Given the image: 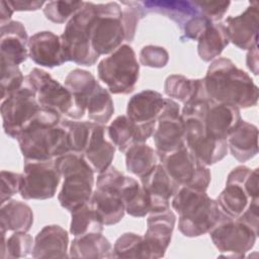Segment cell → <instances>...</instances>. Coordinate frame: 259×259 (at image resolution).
Listing matches in <instances>:
<instances>
[{"mask_svg": "<svg viewBox=\"0 0 259 259\" xmlns=\"http://www.w3.org/2000/svg\"><path fill=\"white\" fill-rule=\"evenodd\" d=\"M61 173L55 160L24 161L19 194L25 200H45L55 196Z\"/></svg>", "mask_w": 259, "mask_h": 259, "instance_id": "cell-12", "label": "cell"}, {"mask_svg": "<svg viewBox=\"0 0 259 259\" xmlns=\"http://www.w3.org/2000/svg\"><path fill=\"white\" fill-rule=\"evenodd\" d=\"M97 74L111 94L132 93L139 80L140 65L134 49L123 44L97 65Z\"/></svg>", "mask_w": 259, "mask_h": 259, "instance_id": "cell-7", "label": "cell"}, {"mask_svg": "<svg viewBox=\"0 0 259 259\" xmlns=\"http://www.w3.org/2000/svg\"><path fill=\"white\" fill-rule=\"evenodd\" d=\"M246 64L248 69L255 75H258V46L253 47L248 51L246 56Z\"/></svg>", "mask_w": 259, "mask_h": 259, "instance_id": "cell-49", "label": "cell"}, {"mask_svg": "<svg viewBox=\"0 0 259 259\" xmlns=\"http://www.w3.org/2000/svg\"><path fill=\"white\" fill-rule=\"evenodd\" d=\"M159 162L179 186L206 190L210 183L208 166L198 161L186 145L170 154L159 156Z\"/></svg>", "mask_w": 259, "mask_h": 259, "instance_id": "cell-11", "label": "cell"}, {"mask_svg": "<svg viewBox=\"0 0 259 259\" xmlns=\"http://www.w3.org/2000/svg\"><path fill=\"white\" fill-rule=\"evenodd\" d=\"M104 225L90 201L71 211L70 233L74 237H80L92 233H102Z\"/></svg>", "mask_w": 259, "mask_h": 259, "instance_id": "cell-35", "label": "cell"}, {"mask_svg": "<svg viewBox=\"0 0 259 259\" xmlns=\"http://www.w3.org/2000/svg\"><path fill=\"white\" fill-rule=\"evenodd\" d=\"M63 180L58 194L61 206L68 211L90 201L94 186V171L80 154L69 152L55 159Z\"/></svg>", "mask_w": 259, "mask_h": 259, "instance_id": "cell-5", "label": "cell"}, {"mask_svg": "<svg viewBox=\"0 0 259 259\" xmlns=\"http://www.w3.org/2000/svg\"><path fill=\"white\" fill-rule=\"evenodd\" d=\"M230 44L227 28L224 23H212L198 38L197 53L203 62H212Z\"/></svg>", "mask_w": 259, "mask_h": 259, "instance_id": "cell-33", "label": "cell"}, {"mask_svg": "<svg viewBox=\"0 0 259 259\" xmlns=\"http://www.w3.org/2000/svg\"><path fill=\"white\" fill-rule=\"evenodd\" d=\"M24 78L25 76L21 73L18 65L1 58V101L22 88L24 85Z\"/></svg>", "mask_w": 259, "mask_h": 259, "instance_id": "cell-41", "label": "cell"}, {"mask_svg": "<svg viewBox=\"0 0 259 259\" xmlns=\"http://www.w3.org/2000/svg\"><path fill=\"white\" fill-rule=\"evenodd\" d=\"M209 237L222 257L244 258L255 245L258 234L239 219L224 215L209 231Z\"/></svg>", "mask_w": 259, "mask_h": 259, "instance_id": "cell-10", "label": "cell"}, {"mask_svg": "<svg viewBox=\"0 0 259 259\" xmlns=\"http://www.w3.org/2000/svg\"><path fill=\"white\" fill-rule=\"evenodd\" d=\"M200 79H189L183 75L173 74L166 78L164 92L170 99L185 104L195 94Z\"/></svg>", "mask_w": 259, "mask_h": 259, "instance_id": "cell-38", "label": "cell"}, {"mask_svg": "<svg viewBox=\"0 0 259 259\" xmlns=\"http://www.w3.org/2000/svg\"><path fill=\"white\" fill-rule=\"evenodd\" d=\"M144 239L150 259L162 258L170 245L176 223V215L170 209L149 213Z\"/></svg>", "mask_w": 259, "mask_h": 259, "instance_id": "cell-18", "label": "cell"}, {"mask_svg": "<svg viewBox=\"0 0 259 259\" xmlns=\"http://www.w3.org/2000/svg\"><path fill=\"white\" fill-rule=\"evenodd\" d=\"M9 5L14 11H35L45 6V1H35V0H10L8 1Z\"/></svg>", "mask_w": 259, "mask_h": 259, "instance_id": "cell-48", "label": "cell"}, {"mask_svg": "<svg viewBox=\"0 0 259 259\" xmlns=\"http://www.w3.org/2000/svg\"><path fill=\"white\" fill-rule=\"evenodd\" d=\"M146 12H154L167 16L180 28L190 18L200 15L193 1H143Z\"/></svg>", "mask_w": 259, "mask_h": 259, "instance_id": "cell-32", "label": "cell"}, {"mask_svg": "<svg viewBox=\"0 0 259 259\" xmlns=\"http://www.w3.org/2000/svg\"><path fill=\"white\" fill-rule=\"evenodd\" d=\"M24 85L34 93L40 107L56 111L72 119L74 112L72 93L48 72L39 68H33L25 76Z\"/></svg>", "mask_w": 259, "mask_h": 259, "instance_id": "cell-9", "label": "cell"}, {"mask_svg": "<svg viewBox=\"0 0 259 259\" xmlns=\"http://www.w3.org/2000/svg\"><path fill=\"white\" fill-rule=\"evenodd\" d=\"M209 98L218 103L241 108L256 106L259 89L253 79L227 58L213 60L203 78Z\"/></svg>", "mask_w": 259, "mask_h": 259, "instance_id": "cell-1", "label": "cell"}, {"mask_svg": "<svg viewBox=\"0 0 259 259\" xmlns=\"http://www.w3.org/2000/svg\"><path fill=\"white\" fill-rule=\"evenodd\" d=\"M64 85L74 97L72 119L79 120L87 115L90 121L101 124L110 120L114 112L113 100L94 75L83 69H74L66 76Z\"/></svg>", "mask_w": 259, "mask_h": 259, "instance_id": "cell-4", "label": "cell"}, {"mask_svg": "<svg viewBox=\"0 0 259 259\" xmlns=\"http://www.w3.org/2000/svg\"><path fill=\"white\" fill-rule=\"evenodd\" d=\"M90 203L104 226L115 225L124 217V205L117 192L95 188Z\"/></svg>", "mask_w": 259, "mask_h": 259, "instance_id": "cell-30", "label": "cell"}, {"mask_svg": "<svg viewBox=\"0 0 259 259\" xmlns=\"http://www.w3.org/2000/svg\"><path fill=\"white\" fill-rule=\"evenodd\" d=\"M240 109L211 101L204 117L206 136L217 140H227L241 121Z\"/></svg>", "mask_w": 259, "mask_h": 259, "instance_id": "cell-25", "label": "cell"}, {"mask_svg": "<svg viewBox=\"0 0 259 259\" xmlns=\"http://www.w3.org/2000/svg\"><path fill=\"white\" fill-rule=\"evenodd\" d=\"M165 104V98L155 90H143L133 95L126 107V115L136 123H157Z\"/></svg>", "mask_w": 259, "mask_h": 259, "instance_id": "cell-26", "label": "cell"}, {"mask_svg": "<svg viewBox=\"0 0 259 259\" xmlns=\"http://www.w3.org/2000/svg\"><path fill=\"white\" fill-rule=\"evenodd\" d=\"M186 132V146L205 166L213 165L223 160L228 154L227 140L212 139L205 134L204 119L182 118Z\"/></svg>", "mask_w": 259, "mask_h": 259, "instance_id": "cell-15", "label": "cell"}, {"mask_svg": "<svg viewBox=\"0 0 259 259\" xmlns=\"http://www.w3.org/2000/svg\"><path fill=\"white\" fill-rule=\"evenodd\" d=\"M153 139L159 156L170 154L186 145V132L179 104L165 98L164 107L158 116Z\"/></svg>", "mask_w": 259, "mask_h": 259, "instance_id": "cell-14", "label": "cell"}, {"mask_svg": "<svg viewBox=\"0 0 259 259\" xmlns=\"http://www.w3.org/2000/svg\"><path fill=\"white\" fill-rule=\"evenodd\" d=\"M119 196L124 205L125 212L135 218H144L150 213V199L135 178L125 176L123 184L119 190Z\"/></svg>", "mask_w": 259, "mask_h": 259, "instance_id": "cell-31", "label": "cell"}, {"mask_svg": "<svg viewBox=\"0 0 259 259\" xmlns=\"http://www.w3.org/2000/svg\"><path fill=\"white\" fill-rule=\"evenodd\" d=\"M84 3L85 1H49L46 2L42 11L48 20L54 23H65L82 9Z\"/></svg>", "mask_w": 259, "mask_h": 259, "instance_id": "cell-40", "label": "cell"}, {"mask_svg": "<svg viewBox=\"0 0 259 259\" xmlns=\"http://www.w3.org/2000/svg\"><path fill=\"white\" fill-rule=\"evenodd\" d=\"M201 15L208 18L211 22H220L228 12L231 5L230 1H193Z\"/></svg>", "mask_w": 259, "mask_h": 259, "instance_id": "cell-44", "label": "cell"}, {"mask_svg": "<svg viewBox=\"0 0 259 259\" xmlns=\"http://www.w3.org/2000/svg\"><path fill=\"white\" fill-rule=\"evenodd\" d=\"M115 149L114 145L108 139L107 126L94 122L82 156L94 173H101L111 166Z\"/></svg>", "mask_w": 259, "mask_h": 259, "instance_id": "cell-22", "label": "cell"}, {"mask_svg": "<svg viewBox=\"0 0 259 259\" xmlns=\"http://www.w3.org/2000/svg\"><path fill=\"white\" fill-rule=\"evenodd\" d=\"M13 12H14V10L9 5L8 1L2 0L0 2V26L7 24L8 22L11 21Z\"/></svg>", "mask_w": 259, "mask_h": 259, "instance_id": "cell-50", "label": "cell"}, {"mask_svg": "<svg viewBox=\"0 0 259 259\" xmlns=\"http://www.w3.org/2000/svg\"><path fill=\"white\" fill-rule=\"evenodd\" d=\"M1 187H0V203H4L11 197L19 193L20 184H21V173H16L12 171L2 170L1 171Z\"/></svg>", "mask_w": 259, "mask_h": 259, "instance_id": "cell-45", "label": "cell"}, {"mask_svg": "<svg viewBox=\"0 0 259 259\" xmlns=\"http://www.w3.org/2000/svg\"><path fill=\"white\" fill-rule=\"evenodd\" d=\"M114 258L150 259L144 236L127 232L119 236L113 245Z\"/></svg>", "mask_w": 259, "mask_h": 259, "instance_id": "cell-37", "label": "cell"}, {"mask_svg": "<svg viewBox=\"0 0 259 259\" xmlns=\"http://www.w3.org/2000/svg\"><path fill=\"white\" fill-rule=\"evenodd\" d=\"M69 252V256L72 258H114L113 247L102 233L74 237Z\"/></svg>", "mask_w": 259, "mask_h": 259, "instance_id": "cell-28", "label": "cell"}, {"mask_svg": "<svg viewBox=\"0 0 259 259\" xmlns=\"http://www.w3.org/2000/svg\"><path fill=\"white\" fill-rule=\"evenodd\" d=\"M156 124H139L126 114L118 115L107 126V136L119 152L125 153L135 144L146 143L153 136Z\"/></svg>", "mask_w": 259, "mask_h": 259, "instance_id": "cell-20", "label": "cell"}, {"mask_svg": "<svg viewBox=\"0 0 259 259\" xmlns=\"http://www.w3.org/2000/svg\"><path fill=\"white\" fill-rule=\"evenodd\" d=\"M28 57L46 68L62 66L67 62L61 36L49 31H38L28 39Z\"/></svg>", "mask_w": 259, "mask_h": 259, "instance_id": "cell-21", "label": "cell"}, {"mask_svg": "<svg viewBox=\"0 0 259 259\" xmlns=\"http://www.w3.org/2000/svg\"><path fill=\"white\" fill-rule=\"evenodd\" d=\"M89 32L92 48L99 57L110 55L122 46L125 31L120 3H93Z\"/></svg>", "mask_w": 259, "mask_h": 259, "instance_id": "cell-6", "label": "cell"}, {"mask_svg": "<svg viewBox=\"0 0 259 259\" xmlns=\"http://www.w3.org/2000/svg\"><path fill=\"white\" fill-rule=\"evenodd\" d=\"M34 93L25 85L1 102V117L4 133L16 139L34 119L39 110Z\"/></svg>", "mask_w": 259, "mask_h": 259, "instance_id": "cell-13", "label": "cell"}, {"mask_svg": "<svg viewBox=\"0 0 259 259\" xmlns=\"http://www.w3.org/2000/svg\"><path fill=\"white\" fill-rule=\"evenodd\" d=\"M259 199H254L252 200L247 208L244 210V212L237 219L241 220L248 226H250L255 232L259 233V215H258V210H259Z\"/></svg>", "mask_w": 259, "mask_h": 259, "instance_id": "cell-47", "label": "cell"}, {"mask_svg": "<svg viewBox=\"0 0 259 259\" xmlns=\"http://www.w3.org/2000/svg\"><path fill=\"white\" fill-rule=\"evenodd\" d=\"M228 149L239 162L245 163L258 154V128L241 119L227 139Z\"/></svg>", "mask_w": 259, "mask_h": 259, "instance_id": "cell-27", "label": "cell"}, {"mask_svg": "<svg viewBox=\"0 0 259 259\" xmlns=\"http://www.w3.org/2000/svg\"><path fill=\"white\" fill-rule=\"evenodd\" d=\"M208 18L203 15H197L190 18L188 21L184 23L182 26L183 36L181 38H187L192 40H198V38L202 35V33L212 24Z\"/></svg>", "mask_w": 259, "mask_h": 259, "instance_id": "cell-46", "label": "cell"}, {"mask_svg": "<svg viewBox=\"0 0 259 259\" xmlns=\"http://www.w3.org/2000/svg\"><path fill=\"white\" fill-rule=\"evenodd\" d=\"M69 235L59 225L44 227L35 236L31 257L38 258H68Z\"/></svg>", "mask_w": 259, "mask_h": 259, "instance_id": "cell-24", "label": "cell"}, {"mask_svg": "<svg viewBox=\"0 0 259 259\" xmlns=\"http://www.w3.org/2000/svg\"><path fill=\"white\" fill-rule=\"evenodd\" d=\"M93 2H86L67 23L60 35L67 62H74L81 66H93L99 55L92 48L89 20Z\"/></svg>", "mask_w": 259, "mask_h": 259, "instance_id": "cell-8", "label": "cell"}, {"mask_svg": "<svg viewBox=\"0 0 259 259\" xmlns=\"http://www.w3.org/2000/svg\"><path fill=\"white\" fill-rule=\"evenodd\" d=\"M251 170L244 165L235 167L227 177L225 189L215 199L222 212L229 218H239L252 201L246 190Z\"/></svg>", "mask_w": 259, "mask_h": 259, "instance_id": "cell-16", "label": "cell"}, {"mask_svg": "<svg viewBox=\"0 0 259 259\" xmlns=\"http://www.w3.org/2000/svg\"><path fill=\"white\" fill-rule=\"evenodd\" d=\"M141 184L150 199V213L170 208V198L179 187L160 162L148 174L141 177Z\"/></svg>", "mask_w": 259, "mask_h": 259, "instance_id": "cell-19", "label": "cell"}, {"mask_svg": "<svg viewBox=\"0 0 259 259\" xmlns=\"http://www.w3.org/2000/svg\"><path fill=\"white\" fill-rule=\"evenodd\" d=\"M62 115L42 108L22 131L17 142L24 161H52L70 152Z\"/></svg>", "mask_w": 259, "mask_h": 259, "instance_id": "cell-2", "label": "cell"}, {"mask_svg": "<svg viewBox=\"0 0 259 259\" xmlns=\"http://www.w3.org/2000/svg\"><path fill=\"white\" fill-rule=\"evenodd\" d=\"M224 24L227 28L230 42L240 50L249 51L258 46V2H251L246 10L237 16L227 17Z\"/></svg>", "mask_w": 259, "mask_h": 259, "instance_id": "cell-17", "label": "cell"}, {"mask_svg": "<svg viewBox=\"0 0 259 259\" xmlns=\"http://www.w3.org/2000/svg\"><path fill=\"white\" fill-rule=\"evenodd\" d=\"M1 58L20 65L28 58V35L22 22L11 20L0 26Z\"/></svg>", "mask_w": 259, "mask_h": 259, "instance_id": "cell-23", "label": "cell"}, {"mask_svg": "<svg viewBox=\"0 0 259 259\" xmlns=\"http://www.w3.org/2000/svg\"><path fill=\"white\" fill-rule=\"evenodd\" d=\"M62 123L67 130L70 152L82 155L86 148L94 122L65 118L62 119Z\"/></svg>", "mask_w": 259, "mask_h": 259, "instance_id": "cell-39", "label": "cell"}, {"mask_svg": "<svg viewBox=\"0 0 259 259\" xmlns=\"http://www.w3.org/2000/svg\"><path fill=\"white\" fill-rule=\"evenodd\" d=\"M171 204L179 217L180 233L188 238L209 233L226 215L220 209L217 200L208 196L206 190L193 187L179 186Z\"/></svg>", "mask_w": 259, "mask_h": 259, "instance_id": "cell-3", "label": "cell"}, {"mask_svg": "<svg viewBox=\"0 0 259 259\" xmlns=\"http://www.w3.org/2000/svg\"><path fill=\"white\" fill-rule=\"evenodd\" d=\"M122 20L125 31V40L132 41L139 21L147 14L142 2L140 1H122Z\"/></svg>", "mask_w": 259, "mask_h": 259, "instance_id": "cell-42", "label": "cell"}, {"mask_svg": "<svg viewBox=\"0 0 259 259\" xmlns=\"http://www.w3.org/2000/svg\"><path fill=\"white\" fill-rule=\"evenodd\" d=\"M169 62V54L163 47L149 45L140 52V63L150 68H164Z\"/></svg>", "mask_w": 259, "mask_h": 259, "instance_id": "cell-43", "label": "cell"}, {"mask_svg": "<svg viewBox=\"0 0 259 259\" xmlns=\"http://www.w3.org/2000/svg\"><path fill=\"white\" fill-rule=\"evenodd\" d=\"M34 239L27 232H13L6 237V232H1V258L17 259L31 254Z\"/></svg>", "mask_w": 259, "mask_h": 259, "instance_id": "cell-36", "label": "cell"}, {"mask_svg": "<svg viewBox=\"0 0 259 259\" xmlns=\"http://www.w3.org/2000/svg\"><path fill=\"white\" fill-rule=\"evenodd\" d=\"M159 163V157L153 148L146 143L135 144L125 152V166L130 173L143 177Z\"/></svg>", "mask_w": 259, "mask_h": 259, "instance_id": "cell-34", "label": "cell"}, {"mask_svg": "<svg viewBox=\"0 0 259 259\" xmlns=\"http://www.w3.org/2000/svg\"><path fill=\"white\" fill-rule=\"evenodd\" d=\"M33 224V212L25 202L9 199L1 204L0 230L1 232H28Z\"/></svg>", "mask_w": 259, "mask_h": 259, "instance_id": "cell-29", "label": "cell"}]
</instances>
